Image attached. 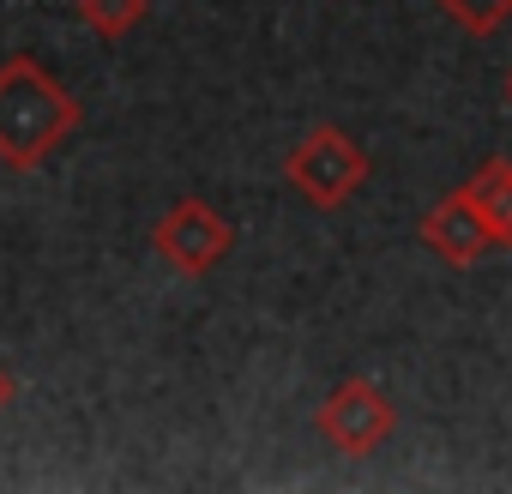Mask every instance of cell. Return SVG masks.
I'll list each match as a JSON object with an SVG mask.
<instances>
[{
  "mask_svg": "<svg viewBox=\"0 0 512 494\" xmlns=\"http://www.w3.org/2000/svg\"><path fill=\"white\" fill-rule=\"evenodd\" d=\"M464 199L476 205V217L488 223L494 247L512 254V157H488L464 175Z\"/></svg>",
  "mask_w": 512,
  "mask_h": 494,
  "instance_id": "6",
  "label": "cell"
},
{
  "mask_svg": "<svg viewBox=\"0 0 512 494\" xmlns=\"http://www.w3.org/2000/svg\"><path fill=\"white\" fill-rule=\"evenodd\" d=\"M79 121H85L79 97L37 55H7L0 61V163L7 169L49 163L79 133Z\"/></svg>",
  "mask_w": 512,
  "mask_h": 494,
  "instance_id": "1",
  "label": "cell"
},
{
  "mask_svg": "<svg viewBox=\"0 0 512 494\" xmlns=\"http://www.w3.org/2000/svg\"><path fill=\"white\" fill-rule=\"evenodd\" d=\"M506 97H512V73H506Z\"/></svg>",
  "mask_w": 512,
  "mask_h": 494,
  "instance_id": "10",
  "label": "cell"
},
{
  "mask_svg": "<svg viewBox=\"0 0 512 494\" xmlns=\"http://www.w3.org/2000/svg\"><path fill=\"white\" fill-rule=\"evenodd\" d=\"M314 428H320V440H326L332 452H344V458H368V452H380V446L392 440V428H398V404L386 398V386L350 374V380H338V386L326 392Z\"/></svg>",
  "mask_w": 512,
  "mask_h": 494,
  "instance_id": "4",
  "label": "cell"
},
{
  "mask_svg": "<svg viewBox=\"0 0 512 494\" xmlns=\"http://www.w3.org/2000/svg\"><path fill=\"white\" fill-rule=\"evenodd\" d=\"M235 247V223L205 205V199H175L157 223H151V254L175 272V278H211Z\"/></svg>",
  "mask_w": 512,
  "mask_h": 494,
  "instance_id": "3",
  "label": "cell"
},
{
  "mask_svg": "<svg viewBox=\"0 0 512 494\" xmlns=\"http://www.w3.org/2000/svg\"><path fill=\"white\" fill-rule=\"evenodd\" d=\"M368 151L338 127V121H320V127H308L296 145H290V157H284V175H290V187L308 199V205H320V211H338V205H350L356 199V187L368 181Z\"/></svg>",
  "mask_w": 512,
  "mask_h": 494,
  "instance_id": "2",
  "label": "cell"
},
{
  "mask_svg": "<svg viewBox=\"0 0 512 494\" xmlns=\"http://www.w3.org/2000/svg\"><path fill=\"white\" fill-rule=\"evenodd\" d=\"M73 13L85 19V31H91V37L121 43L127 31H139V25L151 19V0H73Z\"/></svg>",
  "mask_w": 512,
  "mask_h": 494,
  "instance_id": "7",
  "label": "cell"
},
{
  "mask_svg": "<svg viewBox=\"0 0 512 494\" xmlns=\"http://www.w3.org/2000/svg\"><path fill=\"white\" fill-rule=\"evenodd\" d=\"M464 37H494L512 25V0H434Z\"/></svg>",
  "mask_w": 512,
  "mask_h": 494,
  "instance_id": "8",
  "label": "cell"
},
{
  "mask_svg": "<svg viewBox=\"0 0 512 494\" xmlns=\"http://www.w3.org/2000/svg\"><path fill=\"white\" fill-rule=\"evenodd\" d=\"M416 235H422V247H428V254H434L440 266H452V272L476 266V260L488 254V247H494V235H488V223L476 217V205L464 199V187L440 193V199L422 211Z\"/></svg>",
  "mask_w": 512,
  "mask_h": 494,
  "instance_id": "5",
  "label": "cell"
},
{
  "mask_svg": "<svg viewBox=\"0 0 512 494\" xmlns=\"http://www.w3.org/2000/svg\"><path fill=\"white\" fill-rule=\"evenodd\" d=\"M13 398H19V380H13V368H7V362H0V416L13 410Z\"/></svg>",
  "mask_w": 512,
  "mask_h": 494,
  "instance_id": "9",
  "label": "cell"
}]
</instances>
